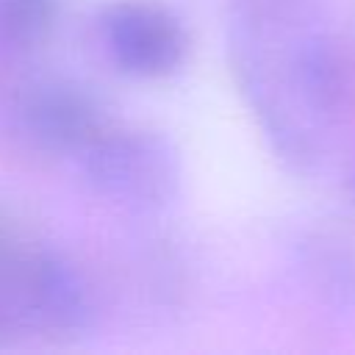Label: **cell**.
<instances>
[{
	"instance_id": "1",
	"label": "cell",
	"mask_w": 355,
	"mask_h": 355,
	"mask_svg": "<svg viewBox=\"0 0 355 355\" xmlns=\"http://www.w3.org/2000/svg\"><path fill=\"white\" fill-rule=\"evenodd\" d=\"M227 50L239 92L275 155L297 172L316 169L352 103L336 39L300 0H236Z\"/></svg>"
},
{
	"instance_id": "2",
	"label": "cell",
	"mask_w": 355,
	"mask_h": 355,
	"mask_svg": "<svg viewBox=\"0 0 355 355\" xmlns=\"http://www.w3.org/2000/svg\"><path fill=\"white\" fill-rule=\"evenodd\" d=\"M78 161L89 186L103 200L133 214L164 211L180 194V150L158 130L108 122Z\"/></svg>"
},
{
	"instance_id": "3",
	"label": "cell",
	"mask_w": 355,
	"mask_h": 355,
	"mask_svg": "<svg viewBox=\"0 0 355 355\" xmlns=\"http://www.w3.org/2000/svg\"><path fill=\"white\" fill-rule=\"evenodd\" d=\"M100 39L119 72L144 80L178 72L189 44L180 19L169 8L147 0L108 6L100 17Z\"/></svg>"
},
{
	"instance_id": "4",
	"label": "cell",
	"mask_w": 355,
	"mask_h": 355,
	"mask_svg": "<svg viewBox=\"0 0 355 355\" xmlns=\"http://www.w3.org/2000/svg\"><path fill=\"white\" fill-rule=\"evenodd\" d=\"M17 116L25 136L55 155H80L111 122L100 100L61 78L31 83L17 103Z\"/></svg>"
},
{
	"instance_id": "5",
	"label": "cell",
	"mask_w": 355,
	"mask_h": 355,
	"mask_svg": "<svg viewBox=\"0 0 355 355\" xmlns=\"http://www.w3.org/2000/svg\"><path fill=\"white\" fill-rule=\"evenodd\" d=\"M39 250V244L28 241L6 219H0V347L31 341Z\"/></svg>"
},
{
	"instance_id": "6",
	"label": "cell",
	"mask_w": 355,
	"mask_h": 355,
	"mask_svg": "<svg viewBox=\"0 0 355 355\" xmlns=\"http://www.w3.org/2000/svg\"><path fill=\"white\" fill-rule=\"evenodd\" d=\"M58 22V0H0V50L31 53Z\"/></svg>"
}]
</instances>
